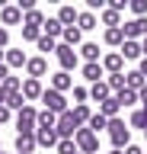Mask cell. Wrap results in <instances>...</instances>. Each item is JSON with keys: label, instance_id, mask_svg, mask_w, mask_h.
Returning a JSON list of instances; mask_svg holds the SVG:
<instances>
[{"label": "cell", "instance_id": "cell-1", "mask_svg": "<svg viewBox=\"0 0 147 154\" xmlns=\"http://www.w3.org/2000/svg\"><path fill=\"white\" fill-rule=\"evenodd\" d=\"M109 141L115 151H125L131 144V128L125 125V119H109Z\"/></svg>", "mask_w": 147, "mask_h": 154}, {"label": "cell", "instance_id": "cell-2", "mask_svg": "<svg viewBox=\"0 0 147 154\" xmlns=\"http://www.w3.org/2000/svg\"><path fill=\"white\" fill-rule=\"evenodd\" d=\"M35 119H39V109L32 103H26L16 112V135H35Z\"/></svg>", "mask_w": 147, "mask_h": 154}, {"label": "cell", "instance_id": "cell-3", "mask_svg": "<svg viewBox=\"0 0 147 154\" xmlns=\"http://www.w3.org/2000/svg\"><path fill=\"white\" fill-rule=\"evenodd\" d=\"M74 144H77L80 154H99V135L90 132L87 125L83 128H77V135H74Z\"/></svg>", "mask_w": 147, "mask_h": 154}, {"label": "cell", "instance_id": "cell-4", "mask_svg": "<svg viewBox=\"0 0 147 154\" xmlns=\"http://www.w3.org/2000/svg\"><path fill=\"white\" fill-rule=\"evenodd\" d=\"M77 128H83V125L74 119V112H70V109L58 116V125H54V132H58L61 141H64V138H74V135H77Z\"/></svg>", "mask_w": 147, "mask_h": 154}, {"label": "cell", "instance_id": "cell-5", "mask_svg": "<svg viewBox=\"0 0 147 154\" xmlns=\"http://www.w3.org/2000/svg\"><path fill=\"white\" fill-rule=\"evenodd\" d=\"M54 58H58V64H61V71H74V67H80V55L74 51L70 45H64V42H58V51H54Z\"/></svg>", "mask_w": 147, "mask_h": 154}, {"label": "cell", "instance_id": "cell-6", "mask_svg": "<svg viewBox=\"0 0 147 154\" xmlns=\"http://www.w3.org/2000/svg\"><path fill=\"white\" fill-rule=\"evenodd\" d=\"M42 103H45V109L48 112H54V116H61V112H67V100H64V93H58V90H45L42 93Z\"/></svg>", "mask_w": 147, "mask_h": 154}, {"label": "cell", "instance_id": "cell-7", "mask_svg": "<svg viewBox=\"0 0 147 154\" xmlns=\"http://www.w3.org/2000/svg\"><path fill=\"white\" fill-rule=\"evenodd\" d=\"M122 32H125V38H131V42H141V38L147 35V16H141V19H128L125 26H122Z\"/></svg>", "mask_w": 147, "mask_h": 154}, {"label": "cell", "instance_id": "cell-8", "mask_svg": "<svg viewBox=\"0 0 147 154\" xmlns=\"http://www.w3.org/2000/svg\"><path fill=\"white\" fill-rule=\"evenodd\" d=\"M102 71H109V74H125V58L118 55V51H109V55H102Z\"/></svg>", "mask_w": 147, "mask_h": 154}, {"label": "cell", "instance_id": "cell-9", "mask_svg": "<svg viewBox=\"0 0 147 154\" xmlns=\"http://www.w3.org/2000/svg\"><path fill=\"white\" fill-rule=\"evenodd\" d=\"M22 100L29 103V100H42V93H45V87H42V80H35V77H26L22 80Z\"/></svg>", "mask_w": 147, "mask_h": 154}, {"label": "cell", "instance_id": "cell-10", "mask_svg": "<svg viewBox=\"0 0 147 154\" xmlns=\"http://www.w3.org/2000/svg\"><path fill=\"white\" fill-rule=\"evenodd\" d=\"M26 74H29V77H35V80H42V77L48 74V61H45V55L29 58V61H26Z\"/></svg>", "mask_w": 147, "mask_h": 154}, {"label": "cell", "instance_id": "cell-11", "mask_svg": "<svg viewBox=\"0 0 147 154\" xmlns=\"http://www.w3.org/2000/svg\"><path fill=\"white\" fill-rule=\"evenodd\" d=\"M22 23V10L19 7H0V26H19Z\"/></svg>", "mask_w": 147, "mask_h": 154}, {"label": "cell", "instance_id": "cell-12", "mask_svg": "<svg viewBox=\"0 0 147 154\" xmlns=\"http://www.w3.org/2000/svg\"><path fill=\"white\" fill-rule=\"evenodd\" d=\"M58 132L54 128H35V144L39 148H58Z\"/></svg>", "mask_w": 147, "mask_h": 154}, {"label": "cell", "instance_id": "cell-13", "mask_svg": "<svg viewBox=\"0 0 147 154\" xmlns=\"http://www.w3.org/2000/svg\"><path fill=\"white\" fill-rule=\"evenodd\" d=\"M29 55L22 51V48H7V55H3V64L7 67H26Z\"/></svg>", "mask_w": 147, "mask_h": 154}, {"label": "cell", "instance_id": "cell-14", "mask_svg": "<svg viewBox=\"0 0 147 154\" xmlns=\"http://www.w3.org/2000/svg\"><path fill=\"white\" fill-rule=\"evenodd\" d=\"M77 55L83 58L87 64H96V61H102V55H99V45H96V42H83Z\"/></svg>", "mask_w": 147, "mask_h": 154}, {"label": "cell", "instance_id": "cell-15", "mask_svg": "<svg viewBox=\"0 0 147 154\" xmlns=\"http://www.w3.org/2000/svg\"><path fill=\"white\" fill-rule=\"evenodd\" d=\"M118 55L125 58V61H141V42H131V38H125V45L118 48Z\"/></svg>", "mask_w": 147, "mask_h": 154}, {"label": "cell", "instance_id": "cell-16", "mask_svg": "<svg viewBox=\"0 0 147 154\" xmlns=\"http://www.w3.org/2000/svg\"><path fill=\"white\" fill-rule=\"evenodd\" d=\"M77 16H80V10H77V7H70V3H67V7H61V10H58V23H61L64 29L77 26Z\"/></svg>", "mask_w": 147, "mask_h": 154}, {"label": "cell", "instance_id": "cell-17", "mask_svg": "<svg viewBox=\"0 0 147 154\" xmlns=\"http://www.w3.org/2000/svg\"><path fill=\"white\" fill-rule=\"evenodd\" d=\"M13 148H16V154H32L39 144H35V135H16Z\"/></svg>", "mask_w": 147, "mask_h": 154}, {"label": "cell", "instance_id": "cell-18", "mask_svg": "<svg viewBox=\"0 0 147 154\" xmlns=\"http://www.w3.org/2000/svg\"><path fill=\"white\" fill-rule=\"evenodd\" d=\"M70 87H74V77H70L67 71H58V74H51V90L64 93V90H70Z\"/></svg>", "mask_w": 147, "mask_h": 154}, {"label": "cell", "instance_id": "cell-19", "mask_svg": "<svg viewBox=\"0 0 147 154\" xmlns=\"http://www.w3.org/2000/svg\"><path fill=\"white\" fill-rule=\"evenodd\" d=\"M61 42H64V45H70V48H80V45H83V32H80L77 26H70V29H64V32H61Z\"/></svg>", "mask_w": 147, "mask_h": 154}, {"label": "cell", "instance_id": "cell-20", "mask_svg": "<svg viewBox=\"0 0 147 154\" xmlns=\"http://www.w3.org/2000/svg\"><path fill=\"white\" fill-rule=\"evenodd\" d=\"M96 26H99L96 13H90V10H80V16H77V29H80V32H90V29H96Z\"/></svg>", "mask_w": 147, "mask_h": 154}, {"label": "cell", "instance_id": "cell-21", "mask_svg": "<svg viewBox=\"0 0 147 154\" xmlns=\"http://www.w3.org/2000/svg\"><path fill=\"white\" fill-rule=\"evenodd\" d=\"M61 32H64V26L58 23V16H45V26H42V35H48V38H61Z\"/></svg>", "mask_w": 147, "mask_h": 154}, {"label": "cell", "instance_id": "cell-22", "mask_svg": "<svg viewBox=\"0 0 147 154\" xmlns=\"http://www.w3.org/2000/svg\"><path fill=\"white\" fill-rule=\"evenodd\" d=\"M102 42L112 45V48H122V45H125V32H122V26H118V29H106V32H102Z\"/></svg>", "mask_w": 147, "mask_h": 154}, {"label": "cell", "instance_id": "cell-23", "mask_svg": "<svg viewBox=\"0 0 147 154\" xmlns=\"http://www.w3.org/2000/svg\"><path fill=\"white\" fill-rule=\"evenodd\" d=\"M118 112H122V106H118L115 96H109L106 103H99V116H106V119H118Z\"/></svg>", "mask_w": 147, "mask_h": 154}, {"label": "cell", "instance_id": "cell-24", "mask_svg": "<svg viewBox=\"0 0 147 154\" xmlns=\"http://www.w3.org/2000/svg\"><path fill=\"white\" fill-rule=\"evenodd\" d=\"M90 96H93L96 103H106L109 96H112V90H109V84H106V80H99V84H93V87H90Z\"/></svg>", "mask_w": 147, "mask_h": 154}, {"label": "cell", "instance_id": "cell-25", "mask_svg": "<svg viewBox=\"0 0 147 154\" xmlns=\"http://www.w3.org/2000/svg\"><path fill=\"white\" fill-rule=\"evenodd\" d=\"M99 19H102L106 29H118V26H122V13H115V10H109V7L99 13Z\"/></svg>", "mask_w": 147, "mask_h": 154}, {"label": "cell", "instance_id": "cell-26", "mask_svg": "<svg viewBox=\"0 0 147 154\" xmlns=\"http://www.w3.org/2000/svg\"><path fill=\"white\" fill-rule=\"evenodd\" d=\"M80 74L87 77L90 84H99V80H102V64H99V61H96V64H83V67H80Z\"/></svg>", "mask_w": 147, "mask_h": 154}, {"label": "cell", "instance_id": "cell-27", "mask_svg": "<svg viewBox=\"0 0 147 154\" xmlns=\"http://www.w3.org/2000/svg\"><path fill=\"white\" fill-rule=\"evenodd\" d=\"M144 84H147V80L141 77V71H137V67H134V71H125V87H128V90H134V93H137Z\"/></svg>", "mask_w": 147, "mask_h": 154}, {"label": "cell", "instance_id": "cell-28", "mask_svg": "<svg viewBox=\"0 0 147 154\" xmlns=\"http://www.w3.org/2000/svg\"><path fill=\"white\" fill-rule=\"evenodd\" d=\"M22 26L42 29V26H45V13H42V10H29V13H22Z\"/></svg>", "mask_w": 147, "mask_h": 154}, {"label": "cell", "instance_id": "cell-29", "mask_svg": "<svg viewBox=\"0 0 147 154\" xmlns=\"http://www.w3.org/2000/svg\"><path fill=\"white\" fill-rule=\"evenodd\" d=\"M58 125V116L48 112V109H39V119H35V128H54Z\"/></svg>", "mask_w": 147, "mask_h": 154}, {"label": "cell", "instance_id": "cell-30", "mask_svg": "<svg viewBox=\"0 0 147 154\" xmlns=\"http://www.w3.org/2000/svg\"><path fill=\"white\" fill-rule=\"evenodd\" d=\"M112 96L118 100V106H122V109H125V106L141 103V100H137V93H134V90H128V87H125V90H118V93H112Z\"/></svg>", "mask_w": 147, "mask_h": 154}, {"label": "cell", "instance_id": "cell-31", "mask_svg": "<svg viewBox=\"0 0 147 154\" xmlns=\"http://www.w3.org/2000/svg\"><path fill=\"white\" fill-rule=\"evenodd\" d=\"M87 128L99 135L102 128H109V119H106V116H99V112H93V116H90V122H87Z\"/></svg>", "mask_w": 147, "mask_h": 154}, {"label": "cell", "instance_id": "cell-32", "mask_svg": "<svg viewBox=\"0 0 147 154\" xmlns=\"http://www.w3.org/2000/svg\"><path fill=\"white\" fill-rule=\"evenodd\" d=\"M35 48H39V51H45V55H51V51H58V38H48V35H42L39 42H35Z\"/></svg>", "mask_w": 147, "mask_h": 154}, {"label": "cell", "instance_id": "cell-33", "mask_svg": "<svg viewBox=\"0 0 147 154\" xmlns=\"http://www.w3.org/2000/svg\"><path fill=\"white\" fill-rule=\"evenodd\" d=\"M70 112H74V119H77L80 125H87V122H90V116H93V112H90V106H87V103H80V106H74V109H70Z\"/></svg>", "mask_w": 147, "mask_h": 154}, {"label": "cell", "instance_id": "cell-34", "mask_svg": "<svg viewBox=\"0 0 147 154\" xmlns=\"http://www.w3.org/2000/svg\"><path fill=\"white\" fill-rule=\"evenodd\" d=\"M106 84H109V90H112V93H118V90H125V74H109Z\"/></svg>", "mask_w": 147, "mask_h": 154}, {"label": "cell", "instance_id": "cell-35", "mask_svg": "<svg viewBox=\"0 0 147 154\" xmlns=\"http://www.w3.org/2000/svg\"><path fill=\"white\" fill-rule=\"evenodd\" d=\"M128 125H131V128H147V116H144V109H134V112H131V119H128Z\"/></svg>", "mask_w": 147, "mask_h": 154}, {"label": "cell", "instance_id": "cell-36", "mask_svg": "<svg viewBox=\"0 0 147 154\" xmlns=\"http://www.w3.org/2000/svg\"><path fill=\"white\" fill-rule=\"evenodd\" d=\"M42 38V29L35 26H22V42H39Z\"/></svg>", "mask_w": 147, "mask_h": 154}, {"label": "cell", "instance_id": "cell-37", "mask_svg": "<svg viewBox=\"0 0 147 154\" xmlns=\"http://www.w3.org/2000/svg\"><path fill=\"white\" fill-rule=\"evenodd\" d=\"M7 106H10L13 112H19L22 106H26V100H22V93H10V96H7Z\"/></svg>", "mask_w": 147, "mask_h": 154}, {"label": "cell", "instance_id": "cell-38", "mask_svg": "<svg viewBox=\"0 0 147 154\" xmlns=\"http://www.w3.org/2000/svg\"><path fill=\"white\" fill-rule=\"evenodd\" d=\"M131 13H134V19L147 16V0H131Z\"/></svg>", "mask_w": 147, "mask_h": 154}, {"label": "cell", "instance_id": "cell-39", "mask_svg": "<svg viewBox=\"0 0 147 154\" xmlns=\"http://www.w3.org/2000/svg\"><path fill=\"white\" fill-rule=\"evenodd\" d=\"M58 154H77V144H74V138H64V141H58Z\"/></svg>", "mask_w": 147, "mask_h": 154}, {"label": "cell", "instance_id": "cell-40", "mask_svg": "<svg viewBox=\"0 0 147 154\" xmlns=\"http://www.w3.org/2000/svg\"><path fill=\"white\" fill-rule=\"evenodd\" d=\"M87 96H90L87 87H74V100H77V106H80V103H87Z\"/></svg>", "mask_w": 147, "mask_h": 154}, {"label": "cell", "instance_id": "cell-41", "mask_svg": "<svg viewBox=\"0 0 147 154\" xmlns=\"http://www.w3.org/2000/svg\"><path fill=\"white\" fill-rule=\"evenodd\" d=\"M7 45H10V29H3V26H0V48L7 51Z\"/></svg>", "mask_w": 147, "mask_h": 154}, {"label": "cell", "instance_id": "cell-42", "mask_svg": "<svg viewBox=\"0 0 147 154\" xmlns=\"http://www.w3.org/2000/svg\"><path fill=\"white\" fill-rule=\"evenodd\" d=\"M10 119H13V109H10V106H0V125L10 122Z\"/></svg>", "mask_w": 147, "mask_h": 154}, {"label": "cell", "instance_id": "cell-43", "mask_svg": "<svg viewBox=\"0 0 147 154\" xmlns=\"http://www.w3.org/2000/svg\"><path fill=\"white\" fill-rule=\"evenodd\" d=\"M137 71H141V77L147 80V58H141V61H137Z\"/></svg>", "mask_w": 147, "mask_h": 154}, {"label": "cell", "instance_id": "cell-44", "mask_svg": "<svg viewBox=\"0 0 147 154\" xmlns=\"http://www.w3.org/2000/svg\"><path fill=\"white\" fill-rule=\"evenodd\" d=\"M137 100H141V103H144V106H147V84H144V87H141V90H137Z\"/></svg>", "mask_w": 147, "mask_h": 154}, {"label": "cell", "instance_id": "cell-45", "mask_svg": "<svg viewBox=\"0 0 147 154\" xmlns=\"http://www.w3.org/2000/svg\"><path fill=\"white\" fill-rule=\"evenodd\" d=\"M7 77H10V67H7V64H0V84H3Z\"/></svg>", "mask_w": 147, "mask_h": 154}, {"label": "cell", "instance_id": "cell-46", "mask_svg": "<svg viewBox=\"0 0 147 154\" xmlns=\"http://www.w3.org/2000/svg\"><path fill=\"white\" fill-rule=\"evenodd\" d=\"M125 154H144V151H141L137 144H128V148H125Z\"/></svg>", "mask_w": 147, "mask_h": 154}, {"label": "cell", "instance_id": "cell-47", "mask_svg": "<svg viewBox=\"0 0 147 154\" xmlns=\"http://www.w3.org/2000/svg\"><path fill=\"white\" fill-rule=\"evenodd\" d=\"M7 96H10V93H7L3 87H0V106H7Z\"/></svg>", "mask_w": 147, "mask_h": 154}, {"label": "cell", "instance_id": "cell-48", "mask_svg": "<svg viewBox=\"0 0 147 154\" xmlns=\"http://www.w3.org/2000/svg\"><path fill=\"white\" fill-rule=\"evenodd\" d=\"M141 55H144V58H147V35H144V38H141Z\"/></svg>", "mask_w": 147, "mask_h": 154}, {"label": "cell", "instance_id": "cell-49", "mask_svg": "<svg viewBox=\"0 0 147 154\" xmlns=\"http://www.w3.org/2000/svg\"><path fill=\"white\" fill-rule=\"evenodd\" d=\"M3 55H7V51H3V48H0V64H3Z\"/></svg>", "mask_w": 147, "mask_h": 154}, {"label": "cell", "instance_id": "cell-50", "mask_svg": "<svg viewBox=\"0 0 147 154\" xmlns=\"http://www.w3.org/2000/svg\"><path fill=\"white\" fill-rule=\"evenodd\" d=\"M109 154H125V151H115V148H112V151H109Z\"/></svg>", "mask_w": 147, "mask_h": 154}, {"label": "cell", "instance_id": "cell-51", "mask_svg": "<svg viewBox=\"0 0 147 154\" xmlns=\"http://www.w3.org/2000/svg\"><path fill=\"white\" fill-rule=\"evenodd\" d=\"M0 154H3V151H0Z\"/></svg>", "mask_w": 147, "mask_h": 154}, {"label": "cell", "instance_id": "cell-52", "mask_svg": "<svg viewBox=\"0 0 147 154\" xmlns=\"http://www.w3.org/2000/svg\"><path fill=\"white\" fill-rule=\"evenodd\" d=\"M77 154H80V151H77Z\"/></svg>", "mask_w": 147, "mask_h": 154}]
</instances>
